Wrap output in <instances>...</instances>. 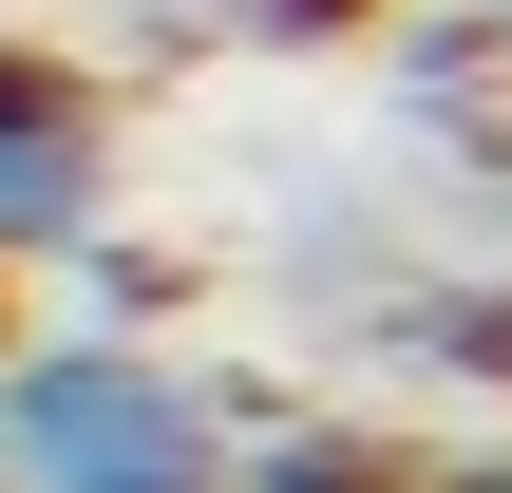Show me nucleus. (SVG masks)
Listing matches in <instances>:
<instances>
[{"label": "nucleus", "mask_w": 512, "mask_h": 493, "mask_svg": "<svg viewBox=\"0 0 512 493\" xmlns=\"http://www.w3.org/2000/svg\"><path fill=\"white\" fill-rule=\"evenodd\" d=\"M0 493H228V418L152 342H0Z\"/></svg>", "instance_id": "obj_1"}, {"label": "nucleus", "mask_w": 512, "mask_h": 493, "mask_svg": "<svg viewBox=\"0 0 512 493\" xmlns=\"http://www.w3.org/2000/svg\"><path fill=\"white\" fill-rule=\"evenodd\" d=\"M95 209H114V95H95L57 38L0 19V266L95 247Z\"/></svg>", "instance_id": "obj_2"}, {"label": "nucleus", "mask_w": 512, "mask_h": 493, "mask_svg": "<svg viewBox=\"0 0 512 493\" xmlns=\"http://www.w3.org/2000/svg\"><path fill=\"white\" fill-rule=\"evenodd\" d=\"M228 493H418L380 437H266V456H228Z\"/></svg>", "instance_id": "obj_3"}, {"label": "nucleus", "mask_w": 512, "mask_h": 493, "mask_svg": "<svg viewBox=\"0 0 512 493\" xmlns=\"http://www.w3.org/2000/svg\"><path fill=\"white\" fill-rule=\"evenodd\" d=\"M190 19H228V38H361L380 0H190Z\"/></svg>", "instance_id": "obj_4"}, {"label": "nucleus", "mask_w": 512, "mask_h": 493, "mask_svg": "<svg viewBox=\"0 0 512 493\" xmlns=\"http://www.w3.org/2000/svg\"><path fill=\"white\" fill-rule=\"evenodd\" d=\"M418 493H512V437H494V456H456V475H418Z\"/></svg>", "instance_id": "obj_5"}, {"label": "nucleus", "mask_w": 512, "mask_h": 493, "mask_svg": "<svg viewBox=\"0 0 512 493\" xmlns=\"http://www.w3.org/2000/svg\"><path fill=\"white\" fill-rule=\"evenodd\" d=\"M494 19H512V0H494Z\"/></svg>", "instance_id": "obj_6"}]
</instances>
